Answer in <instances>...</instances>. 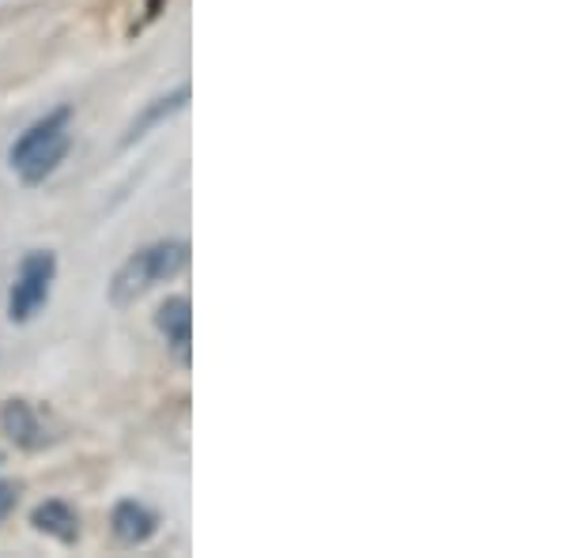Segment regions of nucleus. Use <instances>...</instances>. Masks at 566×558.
Listing matches in <instances>:
<instances>
[{"label": "nucleus", "instance_id": "obj_9", "mask_svg": "<svg viewBox=\"0 0 566 558\" xmlns=\"http://www.w3.org/2000/svg\"><path fill=\"white\" fill-rule=\"evenodd\" d=\"M15 502H20V487H15V483H8V480H0V520L12 517Z\"/></svg>", "mask_w": 566, "mask_h": 558}, {"label": "nucleus", "instance_id": "obj_7", "mask_svg": "<svg viewBox=\"0 0 566 558\" xmlns=\"http://www.w3.org/2000/svg\"><path fill=\"white\" fill-rule=\"evenodd\" d=\"M31 525L39 528L42 536H53L57 544H76L80 539V514L69 506V502H57V498L34 506Z\"/></svg>", "mask_w": 566, "mask_h": 558}, {"label": "nucleus", "instance_id": "obj_6", "mask_svg": "<svg viewBox=\"0 0 566 558\" xmlns=\"http://www.w3.org/2000/svg\"><path fill=\"white\" fill-rule=\"evenodd\" d=\"M0 430H4L8 442H15L20 450H39L45 442L39 411L27 404V400H8V404L0 408Z\"/></svg>", "mask_w": 566, "mask_h": 558}, {"label": "nucleus", "instance_id": "obj_3", "mask_svg": "<svg viewBox=\"0 0 566 558\" xmlns=\"http://www.w3.org/2000/svg\"><path fill=\"white\" fill-rule=\"evenodd\" d=\"M53 276H57V257H53L50 250H34L20 261L15 283H12V291H8V317H12L15 325L31 322L45 302H50Z\"/></svg>", "mask_w": 566, "mask_h": 558}, {"label": "nucleus", "instance_id": "obj_1", "mask_svg": "<svg viewBox=\"0 0 566 558\" xmlns=\"http://www.w3.org/2000/svg\"><path fill=\"white\" fill-rule=\"evenodd\" d=\"M186 264H189V245L186 242L144 245L140 253H133V257L117 269L114 283H109V302H114V306H133V302L148 295L151 287L181 276Z\"/></svg>", "mask_w": 566, "mask_h": 558}, {"label": "nucleus", "instance_id": "obj_4", "mask_svg": "<svg viewBox=\"0 0 566 558\" xmlns=\"http://www.w3.org/2000/svg\"><path fill=\"white\" fill-rule=\"evenodd\" d=\"M155 328L167 336L170 351L178 355V362H189V344H193V306L186 295L167 298L155 309Z\"/></svg>", "mask_w": 566, "mask_h": 558}, {"label": "nucleus", "instance_id": "obj_2", "mask_svg": "<svg viewBox=\"0 0 566 558\" xmlns=\"http://www.w3.org/2000/svg\"><path fill=\"white\" fill-rule=\"evenodd\" d=\"M69 122H72V109L57 106L53 114L39 117V122H34L27 133H20V140L12 144L8 162L23 173L27 186H39L42 178H50V173L65 162V155H69Z\"/></svg>", "mask_w": 566, "mask_h": 558}, {"label": "nucleus", "instance_id": "obj_8", "mask_svg": "<svg viewBox=\"0 0 566 558\" xmlns=\"http://www.w3.org/2000/svg\"><path fill=\"white\" fill-rule=\"evenodd\" d=\"M186 103H189V87H178L175 95H167V98H155V103L129 125V136H125V144H133V140H140V136H148V129H155V125H159L163 117L178 114V109L186 106Z\"/></svg>", "mask_w": 566, "mask_h": 558}, {"label": "nucleus", "instance_id": "obj_5", "mask_svg": "<svg viewBox=\"0 0 566 558\" xmlns=\"http://www.w3.org/2000/svg\"><path fill=\"white\" fill-rule=\"evenodd\" d=\"M109 528H114L117 544L140 547V544H148L155 533H159V517H155L144 502L125 498V502H117L114 514H109Z\"/></svg>", "mask_w": 566, "mask_h": 558}]
</instances>
